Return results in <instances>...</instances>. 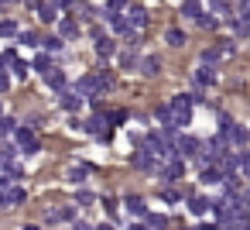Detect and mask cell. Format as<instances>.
I'll return each instance as SVG.
<instances>
[{
  "label": "cell",
  "instance_id": "cell-1",
  "mask_svg": "<svg viewBox=\"0 0 250 230\" xmlns=\"http://www.w3.org/2000/svg\"><path fill=\"white\" fill-rule=\"evenodd\" d=\"M192 96L188 93H182V96H171V103H168V110H171V120H175V131L178 127H188V120H192Z\"/></svg>",
  "mask_w": 250,
  "mask_h": 230
},
{
  "label": "cell",
  "instance_id": "cell-2",
  "mask_svg": "<svg viewBox=\"0 0 250 230\" xmlns=\"http://www.w3.org/2000/svg\"><path fill=\"white\" fill-rule=\"evenodd\" d=\"M14 141H18V148H21V155H35V151L42 148L31 127H18V134H14Z\"/></svg>",
  "mask_w": 250,
  "mask_h": 230
},
{
  "label": "cell",
  "instance_id": "cell-3",
  "mask_svg": "<svg viewBox=\"0 0 250 230\" xmlns=\"http://www.w3.org/2000/svg\"><path fill=\"white\" fill-rule=\"evenodd\" d=\"M24 203V189L11 185V189H0V209H18Z\"/></svg>",
  "mask_w": 250,
  "mask_h": 230
},
{
  "label": "cell",
  "instance_id": "cell-4",
  "mask_svg": "<svg viewBox=\"0 0 250 230\" xmlns=\"http://www.w3.org/2000/svg\"><path fill=\"white\" fill-rule=\"evenodd\" d=\"M127 24H130V31H141V28L147 24V11H144L141 4H130V7H127Z\"/></svg>",
  "mask_w": 250,
  "mask_h": 230
},
{
  "label": "cell",
  "instance_id": "cell-5",
  "mask_svg": "<svg viewBox=\"0 0 250 230\" xmlns=\"http://www.w3.org/2000/svg\"><path fill=\"white\" fill-rule=\"evenodd\" d=\"M219 138H223V141H233V144H247V141H250V134H247L243 127H236V124H223Z\"/></svg>",
  "mask_w": 250,
  "mask_h": 230
},
{
  "label": "cell",
  "instance_id": "cell-6",
  "mask_svg": "<svg viewBox=\"0 0 250 230\" xmlns=\"http://www.w3.org/2000/svg\"><path fill=\"white\" fill-rule=\"evenodd\" d=\"M76 90H79L83 96H96V93H103V86H100V79H96V76H83V79L76 83Z\"/></svg>",
  "mask_w": 250,
  "mask_h": 230
},
{
  "label": "cell",
  "instance_id": "cell-7",
  "mask_svg": "<svg viewBox=\"0 0 250 230\" xmlns=\"http://www.w3.org/2000/svg\"><path fill=\"white\" fill-rule=\"evenodd\" d=\"M62 7H65V4H38L35 11H38V18H42V21H62V18H59V11H62Z\"/></svg>",
  "mask_w": 250,
  "mask_h": 230
},
{
  "label": "cell",
  "instance_id": "cell-8",
  "mask_svg": "<svg viewBox=\"0 0 250 230\" xmlns=\"http://www.w3.org/2000/svg\"><path fill=\"white\" fill-rule=\"evenodd\" d=\"M45 86H52V90H62V93H65V72L52 66V69L45 72Z\"/></svg>",
  "mask_w": 250,
  "mask_h": 230
},
{
  "label": "cell",
  "instance_id": "cell-9",
  "mask_svg": "<svg viewBox=\"0 0 250 230\" xmlns=\"http://www.w3.org/2000/svg\"><path fill=\"white\" fill-rule=\"evenodd\" d=\"M192 79H195V86H212V83H216V72H212L209 66H199V69L192 72Z\"/></svg>",
  "mask_w": 250,
  "mask_h": 230
},
{
  "label": "cell",
  "instance_id": "cell-10",
  "mask_svg": "<svg viewBox=\"0 0 250 230\" xmlns=\"http://www.w3.org/2000/svg\"><path fill=\"white\" fill-rule=\"evenodd\" d=\"M83 100H86V96H83L79 90H65V93H62V107H65V110H79Z\"/></svg>",
  "mask_w": 250,
  "mask_h": 230
},
{
  "label": "cell",
  "instance_id": "cell-11",
  "mask_svg": "<svg viewBox=\"0 0 250 230\" xmlns=\"http://www.w3.org/2000/svg\"><path fill=\"white\" fill-rule=\"evenodd\" d=\"M113 38H106V35H96V55H103V59H110L113 55Z\"/></svg>",
  "mask_w": 250,
  "mask_h": 230
},
{
  "label": "cell",
  "instance_id": "cell-12",
  "mask_svg": "<svg viewBox=\"0 0 250 230\" xmlns=\"http://www.w3.org/2000/svg\"><path fill=\"white\" fill-rule=\"evenodd\" d=\"M130 161H134V168H144V172H147V168H154V158H151L144 148H141V151H134V155H130Z\"/></svg>",
  "mask_w": 250,
  "mask_h": 230
},
{
  "label": "cell",
  "instance_id": "cell-13",
  "mask_svg": "<svg viewBox=\"0 0 250 230\" xmlns=\"http://www.w3.org/2000/svg\"><path fill=\"white\" fill-rule=\"evenodd\" d=\"M4 59L11 62V69H14V76H18V79H24V76H28V62H21V59H18L14 52H7Z\"/></svg>",
  "mask_w": 250,
  "mask_h": 230
},
{
  "label": "cell",
  "instance_id": "cell-14",
  "mask_svg": "<svg viewBox=\"0 0 250 230\" xmlns=\"http://www.w3.org/2000/svg\"><path fill=\"white\" fill-rule=\"evenodd\" d=\"M175 151H178V155H195V151H199V141H195V138H178Z\"/></svg>",
  "mask_w": 250,
  "mask_h": 230
},
{
  "label": "cell",
  "instance_id": "cell-15",
  "mask_svg": "<svg viewBox=\"0 0 250 230\" xmlns=\"http://www.w3.org/2000/svg\"><path fill=\"white\" fill-rule=\"evenodd\" d=\"M182 172H185V165H182V161H168V165L161 168V175H165L168 182H175V179H182Z\"/></svg>",
  "mask_w": 250,
  "mask_h": 230
},
{
  "label": "cell",
  "instance_id": "cell-16",
  "mask_svg": "<svg viewBox=\"0 0 250 230\" xmlns=\"http://www.w3.org/2000/svg\"><path fill=\"white\" fill-rule=\"evenodd\" d=\"M124 206H127L134 216H147V209H144V199H141V196H127V199H124Z\"/></svg>",
  "mask_w": 250,
  "mask_h": 230
},
{
  "label": "cell",
  "instance_id": "cell-17",
  "mask_svg": "<svg viewBox=\"0 0 250 230\" xmlns=\"http://www.w3.org/2000/svg\"><path fill=\"white\" fill-rule=\"evenodd\" d=\"M209 206H212V203H209L206 196H192V199H188V209H192L195 216H202V213H209Z\"/></svg>",
  "mask_w": 250,
  "mask_h": 230
},
{
  "label": "cell",
  "instance_id": "cell-18",
  "mask_svg": "<svg viewBox=\"0 0 250 230\" xmlns=\"http://www.w3.org/2000/svg\"><path fill=\"white\" fill-rule=\"evenodd\" d=\"M52 223H65V220H72L76 223V213H72V206H59V209H52V216H48Z\"/></svg>",
  "mask_w": 250,
  "mask_h": 230
},
{
  "label": "cell",
  "instance_id": "cell-19",
  "mask_svg": "<svg viewBox=\"0 0 250 230\" xmlns=\"http://www.w3.org/2000/svg\"><path fill=\"white\" fill-rule=\"evenodd\" d=\"M182 14H185V18H195V21H199V18L206 14V7H202V4H195V0H185V4H182Z\"/></svg>",
  "mask_w": 250,
  "mask_h": 230
},
{
  "label": "cell",
  "instance_id": "cell-20",
  "mask_svg": "<svg viewBox=\"0 0 250 230\" xmlns=\"http://www.w3.org/2000/svg\"><path fill=\"white\" fill-rule=\"evenodd\" d=\"M59 35L62 38H79V24L76 21H59Z\"/></svg>",
  "mask_w": 250,
  "mask_h": 230
},
{
  "label": "cell",
  "instance_id": "cell-21",
  "mask_svg": "<svg viewBox=\"0 0 250 230\" xmlns=\"http://www.w3.org/2000/svg\"><path fill=\"white\" fill-rule=\"evenodd\" d=\"M165 42L178 48V45H185V31H182V28H168V35H165Z\"/></svg>",
  "mask_w": 250,
  "mask_h": 230
},
{
  "label": "cell",
  "instance_id": "cell-22",
  "mask_svg": "<svg viewBox=\"0 0 250 230\" xmlns=\"http://www.w3.org/2000/svg\"><path fill=\"white\" fill-rule=\"evenodd\" d=\"M141 69H144V76H158V72H161V62H158L154 55H147V59L141 62Z\"/></svg>",
  "mask_w": 250,
  "mask_h": 230
},
{
  "label": "cell",
  "instance_id": "cell-23",
  "mask_svg": "<svg viewBox=\"0 0 250 230\" xmlns=\"http://www.w3.org/2000/svg\"><path fill=\"white\" fill-rule=\"evenodd\" d=\"M86 175H89L86 165H72V168H69V182H86Z\"/></svg>",
  "mask_w": 250,
  "mask_h": 230
},
{
  "label": "cell",
  "instance_id": "cell-24",
  "mask_svg": "<svg viewBox=\"0 0 250 230\" xmlns=\"http://www.w3.org/2000/svg\"><path fill=\"white\" fill-rule=\"evenodd\" d=\"M0 35H4V38H14V35H18V21L4 18V21H0Z\"/></svg>",
  "mask_w": 250,
  "mask_h": 230
},
{
  "label": "cell",
  "instance_id": "cell-25",
  "mask_svg": "<svg viewBox=\"0 0 250 230\" xmlns=\"http://www.w3.org/2000/svg\"><path fill=\"white\" fill-rule=\"evenodd\" d=\"M165 227H168V220H165L161 213H151V216H147V230H165Z\"/></svg>",
  "mask_w": 250,
  "mask_h": 230
},
{
  "label": "cell",
  "instance_id": "cell-26",
  "mask_svg": "<svg viewBox=\"0 0 250 230\" xmlns=\"http://www.w3.org/2000/svg\"><path fill=\"white\" fill-rule=\"evenodd\" d=\"M233 31H236V35H250V18H243V14L233 18Z\"/></svg>",
  "mask_w": 250,
  "mask_h": 230
},
{
  "label": "cell",
  "instance_id": "cell-27",
  "mask_svg": "<svg viewBox=\"0 0 250 230\" xmlns=\"http://www.w3.org/2000/svg\"><path fill=\"white\" fill-rule=\"evenodd\" d=\"M11 134H18L14 120H11V117H0V138H11Z\"/></svg>",
  "mask_w": 250,
  "mask_h": 230
},
{
  "label": "cell",
  "instance_id": "cell-28",
  "mask_svg": "<svg viewBox=\"0 0 250 230\" xmlns=\"http://www.w3.org/2000/svg\"><path fill=\"white\" fill-rule=\"evenodd\" d=\"M199 24H202V28H216V24H219V21H216V18H212V11H209V7H206V14H202V18H199Z\"/></svg>",
  "mask_w": 250,
  "mask_h": 230
},
{
  "label": "cell",
  "instance_id": "cell-29",
  "mask_svg": "<svg viewBox=\"0 0 250 230\" xmlns=\"http://www.w3.org/2000/svg\"><path fill=\"white\" fill-rule=\"evenodd\" d=\"M35 69H38V72L45 76V72L52 69V66H48V55H38V59H35Z\"/></svg>",
  "mask_w": 250,
  "mask_h": 230
},
{
  "label": "cell",
  "instance_id": "cell-30",
  "mask_svg": "<svg viewBox=\"0 0 250 230\" xmlns=\"http://www.w3.org/2000/svg\"><path fill=\"white\" fill-rule=\"evenodd\" d=\"M21 42H24V45H38V35H35V31H21Z\"/></svg>",
  "mask_w": 250,
  "mask_h": 230
},
{
  "label": "cell",
  "instance_id": "cell-31",
  "mask_svg": "<svg viewBox=\"0 0 250 230\" xmlns=\"http://www.w3.org/2000/svg\"><path fill=\"white\" fill-rule=\"evenodd\" d=\"M76 203H79V206H93V192H79Z\"/></svg>",
  "mask_w": 250,
  "mask_h": 230
},
{
  "label": "cell",
  "instance_id": "cell-32",
  "mask_svg": "<svg viewBox=\"0 0 250 230\" xmlns=\"http://www.w3.org/2000/svg\"><path fill=\"white\" fill-rule=\"evenodd\" d=\"M106 120H110V124H124V110H113Z\"/></svg>",
  "mask_w": 250,
  "mask_h": 230
},
{
  "label": "cell",
  "instance_id": "cell-33",
  "mask_svg": "<svg viewBox=\"0 0 250 230\" xmlns=\"http://www.w3.org/2000/svg\"><path fill=\"white\" fill-rule=\"evenodd\" d=\"M45 45H48V48H52V52H59V48H62V38H48V42H45Z\"/></svg>",
  "mask_w": 250,
  "mask_h": 230
},
{
  "label": "cell",
  "instance_id": "cell-34",
  "mask_svg": "<svg viewBox=\"0 0 250 230\" xmlns=\"http://www.w3.org/2000/svg\"><path fill=\"white\" fill-rule=\"evenodd\" d=\"M165 203H178V192L175 189H165Z\"/></svg>",
  "mask_w": 250,
  "mask_h": 230
},
{
  "label": "cell",
  "instance_id": "cell-35",
  "mask_svg": "<svg viewBox=\"0 0 250 230\" xmlns=\"http://www.w3.org/2000/svg\"><path fill=\"white\" fill-rule=\"evenodd\" d=\"M96 230H113V223H100V227H96Z\"/></svg>",
  "mask_w": 250,
  "mask_h": 230
},
{
  "label": "cell",
  "instance_id": "cell-36",
  "mask_svg": "<svg viewBox=\"0 0 250 230\" xmlns=\"http://www.w3.org/2000/svg\"><path fill=\"white\" fill-rule=\"evenodd\" d=\"M72 230H89V227L86 223H72Z\"/></svg>",
  "mask_w": 250,
  "mask_h": 230
},
{
  "label": "cell",
  "instance_id": "cell-37",
  "mask_svg": "<svg viewBox=\"0 0 250 230\" xmlns=\"http://www.w3.org/2000/svg\"><path fill=\"white\" fill-rule=\"evenodd\" d=\"M199 230H219V227H209V223H206V227H199Z\"/></svg>",
  "mask_w": 250,
  "mask_h": 230
},
{
  "label": "cell",
  "instance_id": "cell-38",
  "mask_svg": "<svg viewBox=\"0 0 250 230\" xmlns=\"http://www.w3.org/2000/svg\"><path fill=\"white\" fill-rule=\"evenodd\" d=\"M24 230H42V227H24Z\"/></svg>",
  "mask_w": 250,
  "mask_h": 230
},
{
  "label": "cell",
  "instance_id": "cell-39",
  "mask_svg": "<svg viewBox=\"0 0 250 230\" xmlns=\"http://www.w3.org/2000/svg\"><path fill=\"white\" fill-rule=\"evenodd\" d=\"M219 230H236V227H219Z\"/></svg>",
  "mask_w": 250,
  "mask_h": 230
},
{
  "label": "cell",
  "instance_id": "cell-40",
  "mask_svg": "<svg viewBox=\"0 0 250 230\" xmlns=\"http://www.w3.org/2000/svg\"><path fill=\"white\" fill-rule=\"evenodd\" d=\"M130 230H147V227H130Z\"/></svg>",
  "mask_w": 250,
  "mask_h": 230
},
{
  "label": "cell",
  "instance_id": "cell-41",
  "mask_svg": "<svg viewBox=\"0 0 250 230\" xmlns=\"http://www.w3.org/2000/svg\"><path fill=\"white\" fill-rule=\"evenodd\" d=\"M4 62H7V59H4V55H0V66H4Z\"/></svg>",
  "mask_w": 250,
  "mask_h": 230
}]
</instances>
